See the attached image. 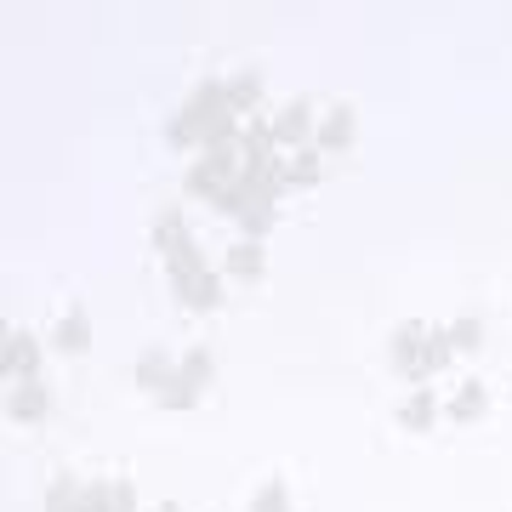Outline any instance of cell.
<instances>
[{"label":"cell","mask_w":512,"mask_h":512,"mask_svg":"<svg viewBox=\"0 0 512 512\" xmlns=\"http://www.w3.org/2000/svg\"><path fill=\"white\" fill-rule=\"evenodd\" d=\"M239 120L234 103H228V80H200L194 92H188V103L177 109V120H171V143L177 148H194V154H205V148H217V143H234L239 137Z\"/></svg>","instance_id":"obj_1"},{"label":"cell","mask_w":512,"mask_h":512,"mask_svg":"<svg viewBox=\"0 0 512 512\" xmlns=\"http://www.w3.org/2000/svg\"><path fill=\"white\" fill-rule=\"evenodd\" d=\"M188 194L205 205H217V211H228L234 217L239 194H245V183H251V154H245V143H217L205 148V154H194V165H188Z\"/></svg>","instance_id":"obj_2"},{"label":"cell","mask_w":512,"mask_h":512,"mask_svg":"<svg viewBox=\"0 0 512 512\" xmlns=\"http://www.w3.org/2000/svg\"><path fill=\"white\" fill-rule=\"evenodd\" d=\"M421 342H427V325H421V319L393 325V336H387V365H393V376L427 387V370H421Z\"/></svg>","instance_id":"obj_3"},{"label":"cell","mask_w":512,"mask_h":512,"mask_svg":"<svg viewBox=\"0 0 512 512\" xmlns=\"http://www.w3.org/2000/svg\"><path fill=\"white\" fill-rule=\"evenodd\" d=\"M313 131H319V114H313L308 97H291V103H279L274 109V143L279 154H302L313 143Z\"/></svg>","instance_id":"obj_4"},{"label":"cell","mask_w":512,"mask_h":512,"mask_svg":"<svg viewBox=\"0 0 512 512\" xmlns=\"http://www.w3.org/2000/svg\"><path fill=\"white\" fill-rule=\"evenodd\" d=\"M0 370H6V387L12 382H40V336L35 330H6Z\"/></svg>","instance_id":"obj_5"},{"label":"cell","mask_w":512,"mask_h":512,"mask_svg":"<svg viewBox=\"0 0 512 512\" xmlns=\"http://www.w3.org/2000/svg\"><path fill=\"white\" fill-rule=\"evenodd\" d=\"M353 137H359V114H353V103H330L325 114H319V131H313V148L319 154H348Z\"/></svg>","instance_id":"obj_6"},{"label":"cell","mask_w":512,"mask_h":512,"mask_svg":"<svg viewBox=\"0 0 512 512\" xmlns=\"http://www.w3.org/2000/svg\"><path fill=\"white\" fill-rule=\"evenodd\" d=\"M444 416V399L433 393V387H410L399 399V410H393V421H399L404 433H433V421Z\"/></svg>","instance_id":"obj_7"},{"label":"cell","mask_w":512,"mask_h":512,"mask_svg":"<svg viewBox=\"0 0 512 512\" xmlns=\"http://www.w3.org/2000/svg\"><path fill=\"white\" fill-rule=\"evenodd\" d=\"M171 285H177V296H183V308H188V313L222 308V274H217V268H194V274L171 279Z\"/></svg>","instance_id":"obj_8"},{"label":"cell","mask_w":512,"mask_h":512,"mask_svg":"<svg viewBox=\"0 0 512 512\" xmlns=\"http://www.w3.org/2000/svg\"><path fill=\"white\" fill-rule=\"evenodd\" d=\"M46 410H52L46 382H12V387H6V416H12V421L35 427V421H46Z\"/></svg>","instance_id":"obj_9"},{"label":"cell","mask_w":512,"mask_h":512,"mask_svg":"<svg viewBox=\"0 0 512 512\" xmlns=\"http://www.w3.org/2000/svg\"><path fill=\"white\" fill-rule=\"evenodd\" d=\"M131 376H137V387H143V393H154V399H160V393H165V382L177 376V359H171V353H165L160 342H148V348L137 353V365H131Z\"/></svg>","instance_id":"obj_10"},{"label":"cell","mask_w":512,"mask_h":512,"mask_svg":"<svg viewBox=\"0 0 512 512\" xmlns=\"http://www.w3.org/2000/svg\"><path fill=\"white\" fill-rule=\"evenodd\" d=\"M52 348L63 353V359H80V353L92 348V313H86V308L63 313V319L52 325Z\"/></svg>","instance_id":"obj_11"},{"label":"cell","mask_w":512,"mask_h":512,"mask_svg":"<svg viewBox=\"0 0 512 512\" xmlns=\"http://www.w3.org/2000/svg\"><path fill=\"white\" fill-rule=\"evenodd\" d=\"M80 501H86V478L80 473H52L46 478V495H40L46 512H80Z\"/></svg>","instance_id":"obj_12"},{"label":"cell","mask_w":512,"mask_h":512,"mask_svg":"<svg viewBox=\"0 0 512 512\" xmlns=\"http://www.w3.org/2000/svg\"><path fill=\"white\" fill-rule=\"evenodd\" d=\"M268 256H262V239H234L228 256H222V274L228 279H262Z\"/></svg>","instance_id":"obj_13"},{"label":"cell","mask_w":512,"mask_h":512,"mask_svg":"<svg viewBox=\"0 0 512 512\" xmlns=\"http://www.w3.org/2000/svg\"><path fill=\"white\" fill-rule=\"evenodd\" d=\"M228 103H234L239 120L262 114V74H256V69H239L234 80H228Z\"/></svg>","instance_id":"obj_14"},{"label":"cell","mask_w":512,"mask_h":512,"mask_svg":"<svg viewBox=\"0 0 512 512\" xmlns=\"http://www.w3.org/2000/svg\"><path fill=\"white\" fill-rule=\"evenodd\" d=\"M319 177H325V154L319 148L285 154V188H319Z\"/></svg>","instance_id":"obj_15"},{"label":"cell","mask_w":512,"mask_h":512,"mask_svg":"<svg viewBox=\"0 0 512 512\" xmlns=\"http://www.w3.org/2000/svg\"><path fill=\"white\" fill-rule=\"evenodd\" d=\"M484 404H490L484 382H461V387H456V399L444 404V416L456 421V427H467V421H478V416H484Z\"/></svg>","instance_id":"obj_16"},{"label":"cell","mask_w":512,"mask_h":512,"mask_svg":"<svg viewBox=\"0 0 512 512\" xmlns=\"http://www.w3.org/2000/svg\"><path fill=\"white\" fill-rule=\"evenodd\" d=\"M450 359H456V348H450V330H444V325H427V342H421V370H427V382H433V376H439Z\"/></svg>","instance_id":"obj_17"},{"label":"cell","mask_w":512,"mask_h":512,"mask_svg":"<svg viewBox=\"0 0 512 512\" xmlns=\"http://www.w3.org/2000/svg\"><path fill=\"white\" fill-rule=\"evenodd\" d=\"M177 376H183L194 393H205V387H211V376H217V359L205 353V342H200V348H188L183 359H177Z\"/></svg>","instance_id":"obj_18"},{"label":"cell","mask_w":512,"mask_h":512,"mask_svg":"<svg viewBox=\"0 0 512 512\" xmlns=\"http://www.w3.org/2000/svg\"><path fill=\"white\" fill-rule=\"evenodd\" d=\"M183 239H194V234H188V217L177 211V205H165L160 217H154V251L165 256L171 245H183Z\"/></svg>","instance_id":"obj_19"},{"label":"cell","mask_w":512,"mask_h":512,"mask_svg":"<svg viewBox=\"0 0 512 512\" xmlns=\"http://www.w3.org/2000/svg\"><path fill=\"white\" fill-rule=\"evenodd\" d=\"M450 348L456 353H478L484 348V319H478V313H461V319H450Z\"/></svg>","instance_id":"obj_20"},{"label":"cell","mask_w":512,"mask_h":512,"mask_svg":"<svg viewBox=\"0 0 512 512\" xmlns=\"http://www.w3.org/2000/svg\"><path fill=\"white\" fill-rule=\"evenodd\" d=\"M251 512H291V490H285V478H268V484L251 495Z\"/></svg>","instance_id":"obj_21"},{"label":"cell","mask_w":512,"mask_h":512,"mask_svg":"<svg viewBox=\"0 0 512 512\" xmlns=\"http://www.w3.org/2000/svg\"><path fill=\"white\" fill-rule=\"evenodd\" d=\"M80 512H114V478H92V484H86Z\"/></svg>","instance_id":"obj_22"},{"label":"cell","mask_w":512,"mask_h":512,"mask_svg":"<svg viewBox=\"0 0 512 512\" xmlns=\"http://www.w3.org/2000/svg\"><path fill=\"white\" fill-rule=\"evenodd\" d=\"M160 404H165V410H194V404H200V393H194L183 376H171V382H165V393H160Z\"/></svg>","instance_id":"obj_23"},{"label":"cell","mask_w":512,"mask_h":512,"mask_svg":"<svg viewBox=\"0 0 512 512\" xmlns=\"http://www.w3.org/2000/svg\"><path fill=\"white\" fill-rule=\"evenodd\" d=\"M114 512H137V484L131 478H114Z\"/></svg>","instance_id":"obj_24"},{"label":"cell","mask_w":512,"mask_h":512,"mask_svg":"<svg viewBox=\"0 0 512 512\" xmlns=\"http://www.w3.org/2000/svg\"><path fill=\"white\" fill-rule=\"evenodd\" d=\"M148 512H183V507H177V501H160V507H148Z\"/></svg>","instance_id":"obj_25"}]
</instances>
